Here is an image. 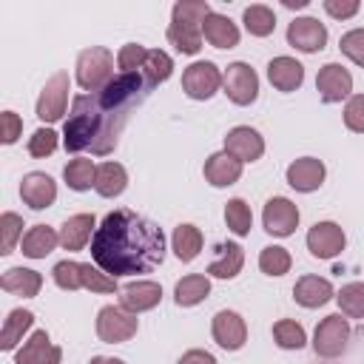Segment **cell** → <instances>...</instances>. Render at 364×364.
<instances>
[{
  "mask_svg": "<svg viewBox=\"0 0 364 364\" xmlns=\"http://www.w3.org/2000/svg\"><path fill=\"white\" fill-rule=\"evenodd\" d=\"M151 91L142 71L117 74L97 94H80L71 102V114L63 125V145L71 154L91 151L105 156L117 148L119 131L125 128L131 108H136Z\"/></svg>",
  "mask_w": 364,
  "mask_h": 364,
  "instance_id": "6da1fadb",
  "label": "cell"
},
{
  "mask_svg": "<svg viewBox=\"0 0 364 364\" xmlns=\"http://www.w3.org/2000/svg\"><path fill=\"white\" fill-rule=\"evenodd\" d=\"M91 256L108 276L151 273L165 259V233L136 210H111L91 239Z\"/></svg>",
  "mask_w": 364,
  "mask_h": 364,
  "instance_id": "7a4b0ae2",
  "label": "cell"
},
{
  "mask_svg": "<svg viewBox=\"0 0 364 364\" xmlns=\"http://www.w3.org/2000/svg\"><path fill=\"white\" fill-rule=\"evenodd\" d=\"M210 14L208 0H179L171 11L168 40L182 54H196L202 48V23Z\"/></svg>",
  "mask_w": 364,
  "mask_h": 364,
  "instance_id": "3957f363",
  "label": "cell"
},
{
  "mask_svg": "<svg viewBox=\"0 0 364 364\" xmlns=\"http://www.w3.org/2000/svg\"><path fill=\"white\" fill-rule=\"evenodd\" d=\"M111 80H114V54L102 46L82 48L77 57V85L97 94Z\"/></svg>",
  "mask_w": 364,
  "mask_h": 364,
  "instance_id": "277c9868",
  "label": "cell"
},
{
  "mask_svg": "<svg viewBox=\"0 0 364 364\" xmlns=\"http://www.w3.org/2000/svg\"><path fill=\"white\" fill-rule=\"evenodd\" d=\"M347 338H350L347 318H341V313H333V316H327V318L318 321V327L313 333V350L321 358H336V355L344 353Z\"/></svg>",
  "mask_w": 364,
  "mask_h": 364,
  "instance_id": "5b68a950",
  "label": "cell"
},
{
  "mask_svg": "<svg viewBox=\"0 0 364 364\" xmlns=\"http://www.w3.org/2000/svg\"><path fill=\"white\" fill-rule=\"evenodd\" d=\"M136 333V313H128L125 307H102L97 313V336L105 344H122Z\"/></svg>",
  "mask_w": 364,
  "mask_h": 364,
  "instance_id": "8992f818",
  "label": "cell"
},
{
  "mask_svg": "<svg viewBox=\"0 0 364 364\" xmlns=\"http://www.w3.org/2000/svg\"><path fill=\"white\" fill-rule=\"evenodd\" d=\"M222 71L210 60H199L182 71V91L191 100H210L222 85Z\"/></svg>",
  "mask_w": 364,
  "mask_h": 364,
  "instance_id": "52a82bcc",
  "label": "cell"
},
{
  "mask_svg": "<svg viewBox=\"0 0 364 364\" xmlns=\"http://www.w3.org/2000/svg\"><path fill=\"white\" fill-rule=\"evenodd\" d=\"M222 88H225L230 102L250 105L259 97V77L247 63H230L225 77H222Z\"/></svg>",
  "mask_w": 364,
  "mask_h": 364,
  "instance_id": "ba28073f",
  "label": "cell"
},
{
  "mask_svg": "<svg viewBox=\"0 0 364 364\" xmlns=\"http://www.w3.org/2000/svg\"><path fill=\"white\" fill-rule=\"evenodd\" d=\"M68 74L65 71H57L40 91V100H37V117L43 122H57L63 114H65V105H68Z\"/></svg>",
  "mask_w": 364,
  "mask_h": 364,
  "instance_id": "9c48e42d",
  "label": "cell"
},
{
  "mask_svg": "<svg viewBox=\"0 0 364 364\" xmlns=\"http://www.w3.org/2000/svg\"><path fill=\"white\" fill-rule=\"evenodd\" d=\"M287 43L304 54H316L327 46V28L316 17H296L287 26Z\"/></svg>",
  "mask_w": 364,
  "mask_h": 364,
  "instance_id": "30bf717a",
  "label": "cell"
},
{
  "mask_svg": "<svg viewBox=\"0 0 364 364\" xmlns=\"http://www.w3.org/2000/svg\"><path fill=\"white\" fill-rule=\"evenodd\" d=\"M316 88H318V97L324 102H341L353 91V74L341 63H327V65L318 68Z\"/></svg>",
  "mask_w": 364,
  "mask_h": 364,
  "instance_id": "8fae6325",
  "label": "cell"
},
{
  "mask_svg": "<svg viewBox=\"0 0 364 364\" xmlns=\"http://www.w3.org/2000/svg\"><path fill=\"white\" fill-rule=\"evenodd\" d=\"M262 222L270 236H290L299 225V208L287 196H273L262 210Z\"/></svg>",
  "mask_w": 364,
  "mask_h": 364,
  "instance_id": "7c38bea8",
  "label": "cell"
},
{
  "mask_svg": "<svg viewBox=\"0 0 364 364\" xmlns=\"http://www.w3.org/2000/svg\"><path fill=\"white\" fill-rule=\"evenodd\" d=\"M344 245H347V236L336 222H316L307 230V250L316 259H333L344 250Z\"/></svg>",
  "mask_w": 364,
  "mask_h": 364,
  "instance_id": "4fadbf2b",
  "label": "cell"
},
{
  "mask_svg": "<svg viewBox=\"0 0 364 364\" xmlns=\"http://www.w3.org/2000/svg\"><path fill=\"white\" fill-rule=\"evenodd\" d=\"M225 151H228L230 156H236L242 165H245V162H256V159L264 154V139H262V134H259L256 128H250V125H236V128H230L228 136H225Z\"/></svg>",
  "mask_w": 364,
  "mask_h": 364,
  "instance_id": "5bb4252c",
  "label": "cell"
},
{
  "mask_svg": "<svg viewBox=\"0 0 364 364\" xmlns=\"http://www.w3.org/2000/svg\"><path fill=\"white\" fill-rule=\"evenodd\" d=\"M210 333H213V341L222 347V350H239L245 341H247V327H245V318L233 310H219L210 321Z\"/></svg>",
  "mask_w": 364,
  "mask_h": 364,
  "instance_id": "9a60e30c",
  "label": "cell"
},
{
  "mask_svg": "<svg viewBox=\"0 0 364 364\" xmlns=\"http://www.w3.org/2000/svg\"><path fill=\"white\" fill-rule=\"evenodd\" d=\"M20 196L23 202L31 208V210H43V208H51L54 199H57V182L43 173V171H31L23 176L20 182Z\"/></svg>",
  "mask_w": 364,
  "mask_h": 364,
  "instance_id": "2e32d148",
  "label": "cell"
},
{
  "mask_svg": "<svg viewBox=\"0 0 364 364\" xmlns=\"http://www.w3.org/2000/svg\"><path fill=\"white\" fill-rule=\"evenodd\" d=\"M324 182V162L316 156H301L287 165V185L299 193H313Z\"/></svg>",
  "mask_w": 364,
  "mask_h": 364,
  "instance_id": "e0dca14e",
  "label": "cell"
},
{
  "mask_svg": "<svg viewBox=\"0 0 364 364\" xmlns=\"http://www.w3.org/2000/svg\"><path fill=\"white\" fill-rule=\"evenodd\" d=\"M60 358H63V350L57 344H51L48 333L46 330H34L28 336V341L17 350L14 364H60Z\"/></svg>",
  "mask_w": 364,
  "mask_h": 364,
  "instance_id": "ac0fdd59",
  "label": "cell"
},
{
  "mask_svg": "<svg viewBox=\"0 0 364 364\" xmlns=\"http://www.w3.org/2000/svg\"><path fill=\"white\" fill-rule=\"evenodd\" d=\"M162 299V287L156 282H131L122 287V296H119V307H125L128 313H145V310H154Z\"/></svg>",
  "mask_w": 364,
  "mask_h": 364,
  "instance_id": "d6986e66",
  "label": "cell"
},
{
  "mask_svg": "<svg viewBox=\"0 0 364 364\" xmlns=\"http://www.w3.org/2000/svg\"><path fill=\"white\" fill-rule=\"evenodd\" d=\"M267 80L276 91L290 94L304 82V65L293 57H273L267 63Z\"/></svg>",
  "mask_w": 364,
  "mask_h": 364,
  "instance_id": "ffe728a7",
  "label": "cell"
},
{
  "mask_svg": "<svg viewBox=\"0 0 364 364\" xmlns=\"http://www.w3.org/2000/svg\"><path fill=\"white\" fill-rule=\"evenodd\" d=\"M239 176H242V162L236 156H230L228 151H219V154L208 156V162H205V179L213 188H228V185L239 182Z\"/></svg>",
  "mask_w": 364,
  "mask_h": 364,
  "instance_id": "44dd1931",
  "label": "cell"
},
{
  "mask_svg": "<svg viewBox=\"0 0 364 364\" xmlns=\"http://www.w3.org/2000/svg\"><path fill=\"white\" fill-rule=\"evenodd\" d=\"M293 299H296V304L313 310V307H321V304H327L330 299H336V293H333V284H330L327 279L301 276V279L296 282V287H293Z\"/></svg>",
  "mask_w": 364,
  "mask_h": 364,
  "instance_id": "7402d4cb",
  "label": "cell"
},
{
  "mask_svg": "<svg viewBox=\"0 0 364 364\" xmlns=\"http://www.w3.org/2000/svg\"><path fill=\"white\" fill-rule=\"evenodd\" d=\"M202 34H205V40L213 48H233V46H239V28H236V23L230 17H225V14H216V11H210L205 17Z\"/></svg>",
  "mask_w": 364,
  "mask_h": 364,
  "instance_id": "603a6c76",
  "label": "cell"
},
{
  "mask_svg": "<svg viewBox=\"0 0 364 364\" xmlns=\"http://www.w3.org/2000/svg\"><path fill=\"white\" fill-rule=\"evenodd\" d=\"M91 230H97L94 213H77V216H71V219L63 222V228H60V245L65 250H82L85 242L94 239Z\"/></svg>",
  "mask_w": 364,
  "mask_h": 364,
  "instance_id": "cb8c5ba5",
  "label": "cell"
},
{
  "mask_svg": "<svg viewBox=\"0 0 364 364\" xmlns=\"http://www.w3.org/2000/svg\"><path fill=\"white\" fill-rule=\"evenodd\" d=\"M0 287L11 296H23V299H34L43 287V276L37 270L28 267H9L0 279Z\"/></svg>",
  "mask_w": 364,
  "mask_h": 364,
  "instance_id": "d4e9b609",
  "label": "cell"
},
{
  "mask_svg": "<svg viewBox=\"0 0 364 364\" xmlns=\"http://www.w3.org/2000/svg\"><path fill=\"white\" fill-rule=\"evenodd\" d=\"M242 264H245L242 247H239L236 242H222V245L216 247V259L208 264V273H210L213 279H233V276H239Z\"/></svg>",
  "mask_w": 364,
  "mask_h": 364,
  "instance_id": "484cf974",
  "label": "cell"
},
{
  "mask_svg": "<svg viewBox=\"0 0 364 364\" xmlns=\"http://www.w3.org/2000/svg\"><path fill=\"white\" fill-rule=\"evenodd\" d=\"M125 185H128V173H125V168L119 162H102V165H97L94 191L100 196L114 199V196H119L125 191Z\"/></svg>",
  "mask_w": 364,
  "mask_h": 364,
  "instance_id": "4316f807",
  "label": "cell"
},
{
  "mask_svg": "<svg viewBox=\"0 0 364 364\" xmlns=\"http://www.w3.org/2000/svg\"><path fill=\"white\" fill-rule=\"evenodd\" d=\"M57 245H60V233H54V228L34 225L23 236V256H28V259H46Z\"/></svg>",
  "mask_w": 364,
  "mask_h": 364,
  "instance_id": "83f0119b",
  "label": "cell"
},
{
  "mask_svg": "<svg viewBox=\"0 0 364 364\" xmlns=\"http://www.w3.org/2000/svg\"><path fill=\"white\" fill-rule=\"evenodd\" d=\"M208 293H210V279L202 276V273H191V276H185V279L176 282V287H173V301H176L179 307H193V304L205 301Z\"/></svg>",
  "mask_w": 364,
  "mask_h": 364,
  "instance_id": "f1b7e54d",
  "label": "cell"
},
{
  "mask_svg": "<svg viewBox=\"0 0 364 364\" xmlns=\"http://www.w3.org/2000/svg\"><path fill=\"white\" fill-rule=\"evenodd\" d=\"M171 247L179 262H193L202 250V230L196 225H176L171 236Z\"/></svg>",
  "mask_w": 364,
  "mask_h": 364,
  "instance_id": "f546056e",
  "label": "cell"
},
{
  "mask_svg": "<svg viewBox=\"0 0 364 364\" xmlns=\"http://www.w3.org/2000/svg\"><path fill=\"white\" fill-rule=\"evenodd\" d=\"M34 324V313L31 310H23V307H17V310H11L9 316H6V321H3V330H0V350H14L17 347V341H23V333L28 330Z\"/></svg>",
  "mask_w": 364,
  "mask_h": 364,
  "instance_id": "4dcf8cb0",
  "label": "cell"
},
{
  "mask_svg": "<svg viewBox=\"0 0 364 364\" xmlns=\"http://www.w3.org/2000/svg\"><path fill=\"white\" fill-rule=\"evenodd\" d=\"M242 23H245V28H247L253 37H267V34H273V28H276V14H273V9L256 3V6H247V9L242 11Z\"/></svg>",
  "mask_w": 364,
  "mask_h": 364,
  "instance_id": "1f68e13d",
  "label": "cell"
},
{
  "mask_svg": "<svg viewBox=\"0 0 364 364\" xmlns=\"http://www.w3.org/2000/svg\"><path fill=\"white\" fill-rule=\"evenodd\" d=\"M94 176H97V165L91 159H71L63 168V179L71 191H88L94 188Z\"/></svg>",
  "mask_w": 364,
  "mask_h": 364,
  "instance_id": "d6a6232c",
  "label": "cell"
},
{
  "mask_svg": "<svg viewBox=\"0 0 364 364\" xmlns=\"http://www.w3.org/2000/svg\"><path fill=\"white\" fill-rule=\"evenodd\" d=\"M139 71L145 74V80L151 82V88H156L159 82H165V80L171 77L173 60H171L165 51H159V48H148V60H145V65H142Z\"/></svg>",
  "mask_w": 364,
  "mask_h": 364,
  "instance_id": "836d02e7",
  "label": "cell"
},
{
  "mask_svg": "<svg viewBox=\"0 0 364 364\" xmlns=\"http://www.w3.org/2000/svg\"><path fill=\"white\" fill-rule=\"evenodd\" d=\"M336 301L347 318H364V282H350L336 293Z\"/></svg>",
  "mask_w": 364,
  "mask_h": 364,
  "instance_id": "e575fe53",
  "label": "cell"
},
{
  "mask_svg": "<svg viewBox=\"0 0 364 364\" xmlns=\"http://www.w3.org/2000/svg\"><path fill=\"white\" fill-rule=\"evenodd\" d=\"M273 338H276V344H279L282 350H301L304 341H307L304 327H301L299 321H293V318L276 321V324H273Z\"/></svg>",
  "mask_w": 364,
  "mask_h": 364,
  "instance_id": "d590c367",
  "label": "cell"
},
{
  "mask_svg": "<svg viewBox=\"0 0 364 364\" xmlns=\"http://www.w3.org/2000/svg\"><path fill=\"white\" fill-rule=\"evenodd\" d=\"M225 222H228V228H230L236 236H247L250 228H253V213H250L247 202H245V199H230V202L225 205Z\"/></svg>",
  "mask_w": 364,
  "mask_h": 364,
  "instance_id": "8d00e7d4",
  "label": "cell"
},
{
  "mask_svg": "<svg viewBox=\"0 0 364 364\" xmlns=\"http://www.w3.org/2000/svg\"><path fill=\"white\" fill-rule=\"evenodd\" d=\"M290 264H293L290 253L284 247H279V245H270V247H264L259 253V270L264 276H284L290 270Z\"/></svg>",
  "mask_w": 364,
  "mask_h": 364,
  "instance_id": "74e56055",
  "label": "cell"
},
{
  "mask_svg": "<svg viewBox=\"0 0 364 364\" xmlns=\"http://www.w3.org/2000/svg\"><path fill=\"white\" fill-rule=\"evenodd\" d=\"M51 276H54V284L57 287H63V290H80L82 287V262H71V259L57 262L54 270H51Z\"/></svg>",
  "mask_w": 364,
  "mask_h": 364,
  "instance_id": "f35d334b",
  "label": "cell"
},
{
  "mask_svg": "<svg viewBox=\"0 0 364 364\" xmlns=\"http://www.w3.org/2000/svg\"><path fill=\"white\" fill-rule=\"evenodd\" d=\"M0 233H3V239H0V253L6 256V253H11L14 250V245H17V239H20V233H23V219L17 216V213H3L0 216Z\"/></svg>",
  "mask_w": 364,
  "mask_h": 364,
  "instance_id": "ab89813d",
  "label": "cell"
},
{
  "mask_svg": "<svg viewBox=\"0 0 364 364\" xmlns=\"http://www.w3.org/2000/svg\"><path fill=\"white\" fill-rule=\"evenodd\" d=\"M145 60H148V48L139 46V43H125V46L119 48V54H117V65L122 68V74L139 71V68L145 65Z\"/></svg>",
  "mask_w": 364,
  "mask_h": 364,
  "instance_id": "60d3db41",
  "label": "cell"
},
{
  "mask_svg": "<svg viewBox=\"0 0 364 364\" xmlns=\"http://www.w3.org/2000/svg\"><path fill=\"white\" fill-rule=\"evenodd\" d=\"M82 287H88L91 293H114V290H117V279L108 276V273L100 270V267L82 264Z\"/></svg>",
  "mask_w": 364,
  "mask_h": 364,
  "instance_id": "b9f144b4",
  "label": "cell"
},
{
  "mask_svg": "<svg viewBox=\"0 0 364 364\" xmlns=\"http://www.w3.org/2000/svg\"><path fill=\"white\" fill-rule=\"evenodd\" d=\"M341 54L350 57L355 65L364 68V28H353L347 34H341V43H338Z\"/></svg>",
  "mask_w": 364,
  "mask_h": 364,
  "instance_id": "7bdbcfd3",
  "label": "cell"
},
{
  "mask_svg": "<svg viewBox=\"0 0 364 364\" xmlns=\"http://www.w3.org/2000/svg\"><path fill=\"white\" fill-rule=\"evenodd\" d=\"M54 148H57V134H54L51 128H37V131L31 134V139H28V154L37 156V159L51 156Z\"/></svg>",
  "mask_w": 364,
  "mask_h": 364,
  "instance_id": "ee69618b",
  "label": "cell"
},
{
  "mask_svg": "<svg viewBox=\"0 0 364 364\" xmlns=\"http://www.w3.org/2000/svg\"><path fill=\"white\" fill-rule=\"evenodd\" d=\"M344 125H347L353 134H364V94H355V97L347 100Z\"/></svg>",
  "mask_w": 364,
  "mask_h": 364,
  "instance_id": "f6af8a7d",
  "label": "cell"
},
{
  "mask_svg": "<svg viewBox=\"0 0 364 364\" xmlns=\"http://www.w3.org/2000/svg\"><path fill=\"white\" fill-rule=\"evenodd\" d=\"M23 134V119L14 114V111H3L0 114V139L6 145H14Z\"/></svg>",
  "mask_w": 364,
  "mask_h": 364,
  "instance_id": "bcb514c9",
  "label": "cell"
},
{
  "mask_svg": "<svg viewBox=\"0 0 364 364\" xmlns=\"http://www.w3.org/2000/svg\"><path fill=\"white\" fill-rule=\"evenodd\" d=\"M324 11L336 20H347L358 11V0H324Z\"/></svg>",
  "mask_w": 364,
  "mask_h": 364,
  "instance_id": "7dc6e473",
  "label": "cell"
},
{
  "mask_svg": "<svg viewBox=\"0 0 364 364\" xmlns=\"http://www.w3.org/2000/svg\"><path fill=\"white\" fill-rule=\"evenodd\" d=\"M176 364H216V358L208 350H188V353H182V358Z\"/></svg>",
  "mask_w": 364,
  "mask_h": 364,
  "instance_id": "c3c4849f",
  "label": "cell"
},
{
  "mask_svg": "<svg viewBox=\"0 0 364 364\" xmlns=\"http://www.w3.org/2000/svg\"><path fill=\"white\" fill-rule=\"evenodd\" d=\"M88 364H125L122 358H108V355H94Z\"/></svg>",
  "mask_w": 364,
  "mask_h": 364,
  "instance_id": "681fc988",
  "label": "cell"
},
{
  "mask_svg": "<svg viewBox=\"0 0 364 364\" xmlns=\"http://www.w3.org/2000/svg\"><path fill=\"white\" fill-rule=\"evenodd\" d=\"M282 6H284V9H304V6H307V0H284Z\"/></svg>",
  "mask_w": 364,
  "mask_h": 364,
  "instance_id": "f907efd6",
  "label": "cell"
}]
</instances>
